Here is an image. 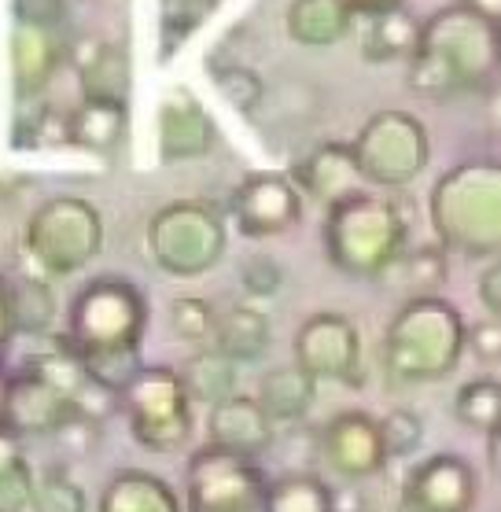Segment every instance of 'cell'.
<instances>
[{"instance_id":"obj_1","label":"cell","mask_w":501,"mask_h":512,"mask_svg":"<svg viewBox=\"0 0 501 512\" xmlns=\"http://www.w3.org/2000/svg\"><path fill=\"white\" fill-rule=\"evenodd\" d=\"M406 63V85L424 100L479 93L498 70V26L476 19L461 4L439 8L420 23V41Z\"/></svg>"},{"instance_id":"obj_2","label":"cell","mask_w":501,"mask_h":512,"mask_svg":"<svg viewBox=\"0 0 501 512\" xmlns=\"http://www.w3.org/2000/svg\"><path fill=\"white\" fill-rule=\"evenodd\" d=\"M325 258L350 280H380L409 247V218L384 192H354L325 207Z\"/></svg>"},{"instance_id":"obj_3","label":"cell","mask_w":501,"mask_h":512,"mask_svg":"<svg viewBox=\"0 0 501 512\" xmlns=\"http://www.w3.org/2000/svg\"><path fill=\"white\" fill-rule=\"evenodd\" d=\"M428 214L443 251L494 258L501 251V166L465 159L446 170L432 185Z\"/></svg>"},{"instance_id":"obj_4","label":"cell","mask_w":501,"mask_h":512,"mask_svg":"<svg viewBox=\"0 0 501 512\" xmlns=\"http://www.w3.org/2000/svg\"><path fill=\"white\" fill-rule=\"evenodd\" d=\"M384 369L402 384H435L465 354V317L443 295H420L398 306L384 332Z\"/></svg>"},{"instance_id":"obj_5","label":"cell","mask_w":501,"mask_h":512,"mask_svg":"<svg viewBox=\"0 0 501 512\" xmlns=\"http://www.w3.org/2000/svg\"><path fill=\"white\" fill-rule=\"evenodd\" d=\"M144 336H148L144 291L133 280L104 273L74 295V303L67 310V332H59L56 339L78 361H89L140 354Z\"/></svg>"},{"instance_id":"obj_6","label":"cell","mask_w":501,"mask_h":512,"mask_svg":"<svg viewBox=\"0 0 501 512\" xmlns=\"http://www.w3.org/2000/svg\"><path fill=\"white\" fill-rule=\"evenodd\" d=\"M104 251V218L82 196H52L30 214L19 240L23 277L56 280L82 273Z\"/></svg>"},{"instance_id":"obj_7","label":"cell","mask_w":501,"mask_h":512,"mask_svg":"<svg viewBox=\"0 0 501 512\" xmlns=\"http://www.w3.org/2000/svg\"><path fill=\"white\" fill-rule=\"evenodd\" d=\"M229 247L225 218L210 203L177 199L166 203L148 225V251L155 266L177 280H196L218 266Z\"/></svg>"},{"instance_id":"obj_8","label":"cell","mask_w":501,"mask_h":512,"mask_svg":"<svg viewBox=\"0 0 501 512\" xmlns=\"http://www.w3.org/2000/svg\"><path fill=\"white\" fill-rule=\"evenodd\" d=\"M129 431L152 454H177L192 439V402L174 365H144L133 384L118 395Z\"/></svg>"},{"instance_id":"obj_9","label":"cell","mask_w":501,"mask_h":512,"mask_svg":"<svg viewBox=\"0 0 501 512\" xmlns=\"http://www.w3.org/2000/svg\"><path fill=\"white\" fill-rule=\"evenodd\" d=\"M350 155L362 174V185L406 188L424 174V166L432 159V140L417 115L387 107L358 129Z\"/></svg>"},{"instance_id":"obj_10","label":"cell","mask_w":501,"mask_h":512,"mask_svg":"<svg viewBox=\"0 0 501 512\" xmlns=\"http://www.w3.org/2000/svg\"><path fill=\"white\" fill-rule=\"evenodd\" d=\"M266 468L247 457L199 446L185 468V512H266Z\"/></svg>"},{"instance_id":"obj_11","label":"cell","mask_w":501,"mask_h":512,"mask_svg":"<svg viewBox=\"0 0 501 512\" xmlns=\"http://www.w3.org/2000/svg\"><path fill=\"white\" fill-rule=\"evenodd\" d=\"M292 350L295 365L306 376H314L317 384L321 380L347 387L362 384V332L350 317L332 314V310L306 317L292 339Z\"/></svg>"},{"instance_id":"obj_12","label":"cell","mask_w":501,"mask_h":512,"mask_svg":"<svg viewBox=\"0 0 501 512\" xmlns=\"http://www.w3.org/2000/svg\"><path fill=\"white\" fill-rule=\"evenodd\" d=\"M479 501V476L461 454H428L409 468L398 490L395 512H472Z\"/></svg>"},{"instance_id":"obj_13","label":"cell","mask_w":501,"mask_h":512,"mask_svg":"<svg viewBox=\"0 0 501 512\" xmlns=\"http://www.w3.org/2000/svg\"><path fill=\"white\" fill-rule=\"evenodd\" d=\"M317 454L347 483L380 476L391 461L384 450V439H380V424L365 409H343L328 420L317 435Z\"/></svg>"},{"instance_id":"obj_14","label":"cell","mask_w":501,"mask_h":512,"mask_svg":"<svg viewBox=\"0 0 501 512\" xmlns=\"http://www.w3.org/2000/svg\"><path fill=\"white\" fill-rule=\"evenodd\" d=\"M82 413L63 391L45 384L34 373H15L8 384V398L0 409V431H8L12 439H45V435H63L70 424H78ZM89 424V420H85Z\"/></svg>"},{"instance_id":"obj_15","label":"cell","mask_w":501,"mask_h":512,"mask_svg":"<svg viewBox=\"0 0 501 512\" xmlns=\"http://www.w3.org/2000/svg\"><path fill=\"white\" fill-rule=\"evenodd\" d=\"M233 218L240 233L251 240L288 233L292 225L303 222V196L288 181V174L277 170H255L247 174L233 192Z\"/></svg>"},{"instance_id":"obj_16","label":"cell","mask_w":501,"mask_h":512,"mask_svg":"<svg viewBox=\"0 0 501 512\" xmlns=\"http://www.w3.org/2000/svg\"><path fill=\"white\" fill-rule=\"evenodd\" d=\"M159 159L196 163L214 148V118L188 85H174L159 104Z\"/></svg>"},{"instance_id":"obj_17","label":"cell","mask_w":501,"mask_h":512,"mask_svg":"<svg viewBox=\"0 0 501 512\" xmlns=\"http://www.w3.org/2000/svg\"><path fill=\"white\" fill-rule=\"evenodd\" d=\"M67 63L78 70L82 100L129 104L133 63L126 48L111 45L104 37H78V41H67Z\"/></svg>"},{"instance_id":"obj_18","label":"cell","mask_w":501,"mask_h":512,"mask_svg":"<svg viewBox=\"0 0 501 512\" xmlns=\"http://www.w3.org/2000/svg\"><path fill=\"white\" fill-rule=\"evenodd\" d=\"M273 443H277V428L262 413L255 395H233L207 413V446L214 450L258 461L273 450Z\"/></svg>"},{"instance_id":"obj_19","label":"cell","mask_w":501,"mask_h":512,"mask_svg":"<svg viewBox=\"0 0 501 512\" xmlns=\"http://www.w3.org/2000/svg\"><path fill=\"white\" fill-rule=\"evenodd\" d=\"M12 85L15 100L30 104L45 93L59 67L67 63V41L59 37V30H34V26H15L12 30Z\"/></svg>"},{"instance_id":"obj_20","label":"cell","mask_w":501,"mask_h":512,"mask_svg":"<svg viewBox=\"0 0 501 512\" xmlns=\"http://www.w3.org/2000/svg\"><path fill=\"white\" fill-rule=\"evenodd\" d=\"M288 181L299 188V196L317 199L321 207H332V203H339V199H347L365 188L362 174L354 166V155H350V144H336V140L310 148L292 166Z\"/></svg>"},{"instance_id":"obj_21","label":"cell","mask_w":501,"mask_h":512,"mask_svg":"<svg viewBox=\"0 0 501 512\" xmlns=\"http://www.w3.org/2000/svg\"><path fill=\"white\" fill-rule=\"evenodd\" d=\"M358 30V52L365 63H395V59H409L420 41V23L406 8H391V12L376 15H354Z\"/></svg>"},{"instance_id":"obj_22","label":"cell","mask_w":501,"mask_h":512,"mask_svg":"<svg viewBox=\"0 0 501 512\" xmlns=\"http://www.w3.org/2000/svg\"><path fill=\"white\" fill-rule=\"evenodd\" d=\"M255 402L262 406L269 420H273V428L277 424H303L310 417V409L317 402V380L314 376H306L299 365H277V369H269L262 380H258V395Z\"/></svg>"},{"instance_id":"obj_23","label":"cell","mask_w":501,"mask_h":512,"mask_svg":"<svg viewBox=\"0 0 501 512\" xmlns=\"http://www.w3.org/2000/svg\"><path fill=\"white\" fill-rule=\"evenodd\" d=\"M96 512H185L177 490L155 472L144 468H122L107 479Z\"/></svg>"},{"instance_id":"obj_24","label":"cell","mask_w":501,"mask_h":512,"mask_svg":"<svg viewBox=\"0 0 501 512\" xmlns=\"http://www.w3.org/2000/svg\"><path fill=\"white\" fill-rule=\"evenodd\" d=\"M210 347L222 350L233 365H255L266 358L269 343H273V328L269 317L255 306H229L225 314H214V332H210Z\"/></svg>"},{"instance_id":"obj_25","label":"cell","mask_w":501,"mask_h":512,"mask_svg":"<svg viewBox=\"0 0 501 512\" xmlns=\"http://www.w3.org/2000/svg\"><path fill=\"white\" fill-rule=\"evenodd\" d=\"M354 26L350 0H292L284 15V30L295 45L303 48H328L339 45Z\"/></svg>"},{"instance_id":"obj_26","label":"cell","mask_w":501,"mask_h":512,"mask_svg":"<svg viewBox=\"0 0 501 512\" xmlns=\"http://www.w3.org/2000/svg\"><path fill=\"white\" fill-rule=\"evenodd\" d=\"M129 129V104H104V100H82L70 111V144H78L93 155H111L122 148Z\"/></svg>"},{"instance_id":"obj_27","label":"cell","mask_w":501,"mask_h":512,"mask_svg":"<svg viewBox=\"0 0 501 512\" xmlns=\"http://www.w3.org/2000/svg\"><path fill=\"white\" fill-rule=\"evenodd\" d=\"M181 373V384H185V395L192 406H222L225 398L240 395L236 387H240V365L225 358L222 350L214 347H203L196 350L192 358L185 361V369H177Z\"/></svg>"},{"instance_id":"obj_28","label":"cell","mask_w":501,"mask_h":512,"mask_svg":"<svg viewBox=\"0 0 501 512\" xmlns=\"http://www.w3.org/2000/svg\"><path fill=\"white\" fill-rule=\"evenodd\" d=\"M450 273V262H446V251L435 244L424 247H406L402 255L387 266L384 280L387 288L402 291L406 299H420V295H435V288L446 280Z\"/></svg>"},{"instance_id":"obj_29","label":"cell","mask_w":501,"mask_h":512,"mask_svg":"<svg viewBox=\"0 0 501 512\" xmlns=\"http://www.w3.org/2000/svg\"><path fill=\"white\" fill-rule=\"evenodd\" d=\"M8 314H12V336H48L59 314L52 284L34 277L8 280Z\"/></svg>"},{"instance_id":"obj_30","label":"cell","mask_w":501,"mask_h":512,"mask_svg":"<svg viewBox=\"0 0 501 512\" xmlns=\"http://www.w3.org/2000/svg\"><path fill=\"white\" fill-rule=\"evenodd\" d=\"M266 512H339V494L317 472H284L269 479Z\"/></svg>"},{"instance_id":"obj_31","label":"cell","mask_w":501,"mask_h":512,"mask_svg":"<svg viewBox=\"0 0 501 512\" xmlns=\"http://www.w3.org/2000/svg\"><path fill=\"white\" fill-rule=\"evenodd\" d=\"M34 465L23 454V443L0 431V512H26L34 494Z\"/></svg>"},{"instance_id":"obj_32","label":"cell","mask_w":501,"mask_h":512,"mask_svg":"<svg viewBox=\"0 0 501 512\" xmlns=\"http://www.w3.org/2000/svg\"><path fill=\"white\" fill-rule=\"evenodd\" d=\"M498 406H501V387L490 376L468 380V384L457 387L454 395L457 424H465L468 431H479V435H494L498 431Z\"/></svg>"},{"instance_id":"obj_33","label":"cell","mask_w":501,"mask_h":512,"mask_svg":"<svg viewBox=\"0 0 501 512\" xmlns=\"http://www.w3.org/2000/svg\"><path fill=\"white\" fill-rule=\"evenodd\" d=\"M210 78L225 104L240 115H255L258 107L266 104V82L258 78V70L244 67V63H214Z\"/></svg>"},{"instance_id":"obj_34","label":"cell","mask_w":501,"mask_h":512,"mask_svg":"<svg viewBox=\"0 0 501 512\" xmlns=\"http://www.w3.org/2000/svg\"><path fill=\"white\" fill-rule=\"evenodd\" d=\"M26 512H89V498L63 468H45L34 476V494Z\"/></svg>"},{"instance_id":"obj_35","label":"cell","mask_w":501,"mask_h":512,"mask_svg":"<svg viewBox=\"0 0 501 512\" xmlns=\"http://www.w3.org/2000/svg\"><path fill=\"white\" fill-rule=\"evenodd\" d=\"M376 424H380V439H384L387 457H413L420 450V443H424V420H420V413H413L406 406L387 409Z\"/></svg>"},{"instance_id":"obj_36","label":"cell","mask_w":501,"mask_h":512,"mask_svg":"<svg viewBox=\"0 0 501 512\" xmlns=\"http://www.w3.org/2000/svg\"><path fill=\"white\" fill-rule=\"evenodd\" d=\"M170 332L181 343H207L214 332V306L207 299H196V295L174 299L170 303Z\"/></svg>"},{"instance_id":"obj_37","label":"cell","mask_w":501,"mask_h":512,"mask_svg":"<svg viewBox=\"0 0 501 512\" xmlns=\"http://www.w3.org/2000/svg\"><path fill=\"white\" fill-rule=\"evenodd\" d=\"M210 0H163V56L185 45V37L207 19Z\"/></svg>"},{"instance_id":"obj_38","label":"cell","mask_w":501,"mask_h":512,"mask_svg":"<svg viewBox=\"0 0 501 512\" xmlns=\"http://www.w3.org/2000/svg\"><path fill=\"white\" fill-rule=\"evenodd\" d=\"M240 284H244L247 295H255V299H269V295H277L280 284H284V269L273 255L266 251H255V255H247L240 262Z\"/></svg>"},{"instance_id":"obj_39","label":"cell","mask_w":501,"mask_h":512,"mask_svg":"<svg viewBox=\"0 0 501 512\" xmlns=\"http://www.w3.org/2000/svg\"><path fill=\"white\" fill-rule=\"evenodd\" d=\"M15 26L34 30H63L67 23V0H12Z\"/></svg>"},{"instance_id":"obj_40","label":"cell","mask_w":501,"mask_h":512,"mask_svg":"<svg viewBox=\"0 0 501 512\" xmlns=\"http://www.w3.org/2000/svg\"><path fill=\"white\" fill-rule=\"evenodd\" d=\"M465 350H472L483 365H494L501 358V325L494 317L487 321H476V325H465Z\"/></svg>"},{"instance_id":"obj_41","label":"cell","mask_w":501,"mask_h":512,"mask_svg":"<svg viewBox=\"0 0 501 512\" xmlns=\"http://www.w3.org/2000/svg\"><path fill=\"white\" fill-rule=\"evenodd\" d=\"M476 291H479V303L487 306V314L498 321V314H501V266L498 262H490V266L483 269Z\"/></svg>"},{"instance_id":"obj_42","label":"cell","mask_w":501,"mask_h":512,"mask_svg":"<svg viewBox=\"0 0 501 512\" xmlns=\"http://www.w3.org/2000/svg\"><path fill=\"white\" fill-rule=\"evenodd\" d=\"M461 8L490 26H498V19H501V0H461Z\"/></svg>"},{"instance_id":"obj_43","label":"cell","mask_w":501,"mask_h":512,"mask_svg":"<svg viewBox=\"0 0 501 512\" xmlns=\"http://www.w3.org/2000/svg\"><path fill=\"white\" fill-rule=\"evenodd\" d=\"M12 343V314H8V277H0V350Z\"/></svg>"},{"instance_id":"obj_44","label":"cell","mask_w":501,"mask_h":512,"mask_svg":"<svg viewBox=\"0 0 501 512\" xmlns=\"http://www.w3.org/2000/svg\"><path fill=\"white\" fill-rule=\"evenodd\" d=\"M354 15H376V12H391V8H402V0H350Z\"/></svg>"},{"instance_id":"obj_45","label":"cell","mask_w":501,"mask_h":512,"mask_svg":"<svg viewBox=\"0 0 501 512\" xmlns=\"http://www.w3.org/2000/svg\"><path fill=\"white\" fill-rule=\"evenodd\" d=\"M8 384H12V373H8V365L0 358V409H4V398H8Z\"/></svg>"}]
</instances>
